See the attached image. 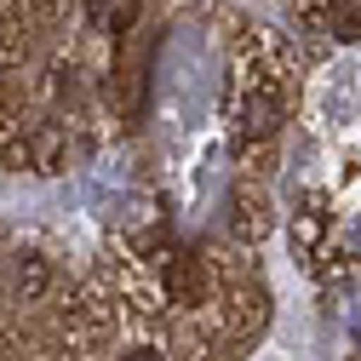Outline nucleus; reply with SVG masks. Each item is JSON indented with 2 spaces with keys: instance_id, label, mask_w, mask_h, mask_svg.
I'll return each instance as SVG.
<instances>
[{
  "instance_id": "1",
  "label": "nucleus",
  "mask_w": 361,
  "mask_h": 361,
  "mask_svg": "<svg viewBox=\"0 0 361 361\" xmlns=\"http://www.w3.org/2000/svg\"><path fill=\"white\" fill-rule=\"evenodd\" d=\"M287 104H293V63H287V47H281L276 35H247L241 47H235L230 98H224V115H230L235 144H264V138H276L281 121H287Z\"/></svg>"
},
{
  "instance_id": "2",
  "label": "nucleus",
  "mask_w": 361,
  "mask_h": 361,
  "mask_svg": "<svg viewBox=\"0 0 361 361\" xmlns=\"http://www.w3.org/2000/svg\"><path fill=\"white\" fill-rule=\"evenodd\" d=\"M161 293L178 310H207L212 304V264L201 252H172L161 264Z\"/></svg>"
},
{
  "instance_id": "3",
  "label": "nucleus",
  "mask_w": 361,
  "mask_h": 361,
  "mask_svg": "<svg viewBox=\"0 0 361 361\" xmlns=\"http://www.w3.org/2000/svg\"><path fill=\"white\" fill-rule=\"evenodd\" d=\"M298 18L310 29H322L327 40H344V47H355L361 40V0H293Z\"/></svg>"
},
{
  "instance_id": "4",
  "label": "nucleus",
  "mask_w": 361,
  "mask_h": 361,
  "mask_svg": "<svg viewBox=\"0 0 361 361\" xmlns=\"http://www.w3.org/2000/svg\"><path fill=\"white\" fill-rule=\"evenodd\" d=\"M86 29L92 35H104V40H121V35H132L138 29V18H144V0H86Z\"/></svg>"
},
{
  "instance_id": "5",
  "label": "nucleus",
  "mask_w": 361,
  "mask_h": 361,
  "mask_svg": "<svg viewBox=\"0 0 361 361\" xmlns=\"http://www.w3.org/2000/svg\"><path fill=\"white\" fill-rule=\"evenodd\" d=\"M230 212H235V218H230V230H235L241 241H258V235H264V224H269V201H264L258 190L241 184V190L230 195Z\"/></svg>"
},
{
  "instance_id": "6",
  "label": "nucleus",
  "mask_w": 361,
  "mask_h": 361,
  "mask_svg": "<svg viewBox=\"0 0 361 361\" xmlns=\"http://www.w3.org/2000/svg\"><path fill=\"white\" fill-rule=\"evenodd\" d=\"M47 281H52L47 258H40V252H18V293H23V298H40Z\"/></svg>"
},
{
  "instance_id": "7",
  "label": "nucleus",
  "mask_w": 361,
  "mask_h": 361,
  "mask_svg": "<svg viewBox=\"0 0 361 361\" xmlns=\"http://www.w3.org/2000/svg\"><path fill=\"white\" fill-rule=\"evenodd\" d=\"M115 361H166V350H161V344H126Z\"/></svg>"
},
{
  "instance_id": "8",
  "label": "nucleus",
  "mask_w": 361,
  "mask_h": 361,
  "mask_svg": "<svg viewBox=\"0 0 361 361\" xmlns=\"http://www.w3.org/2000/svg\"><path fill=\"white\" fill-rule=\"evenodd\" d=\"M350 361H361V344H355V350H350Z\"/></svg>"
}]
</instances>
